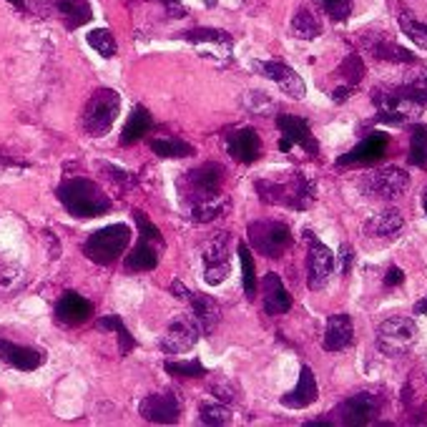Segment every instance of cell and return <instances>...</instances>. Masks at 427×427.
<instances>
[{
	"instance_id": "484cf974",
	"label": "cell",
	"mask_w": 427,
	"mask_h": 427,
	"mask_svg": "<svg viewBox=\"0 0 427 427\" xmlns=\"http://www.w3.org/2000/svg\"><path fill=\"white\" fill-rule=\"evenodd\" d=\"M151 126H153V119H151L149 108L144 106H136L128 116L123 126V133H121V144L123 146H131L136 144L138 138H144V133L151 131Z\"/></svg>"
},
{
	"instance_id": "d590c367",
	"label": "cell",
	"mask_w": 427,
	"mask_h": 427,
	"mask_svg": "<svg viewBox=\"0 0 427 427\" xmlns=\"http://www.w3.org/2000/svg\"><path fill=\"white\" fill-rule=\"evenodd\" d=\"M186 40L191 43H219V45H232V36L226 31H216V28H194V31L183 33Z\"/></svg>"
},
{
	"instance_id": "b9f144b4",
	"label": "cell",
	"mask_w": 427,
	"mask_h": 427,
	"mask_svg": "<svg viewBox=\"0 0 427 427\" xmlns=\"http://www.w3.org/2000/svg\"><path fill=\"white\" fill-rule=\"evenodd\" d=\"M103 169L106 171H111V179L116 183H119V186H133V179L131 176H128V171H123V169H116V166H111V163H106V166H103Z\"/></svg>"
},
{
	"instance_id": "ba28073f",
	"label": "cell",
	"mask_w": 427,
	"mask_h": 427,
	"mask_svg": "<svg viewBox=\"0 0 427 427\" xmlns=\"http://www.w3.org/2000/svg\"><path fill=\"white\" fill-rule=\"evenodd\" d=\"M410 186V176L397 166H389L382 171H372L362 179V191L377 199H397L405 194V188Z\"/></svg>"
},
{
	"instance_id": "d4e9b609",
	"label": "cell",
	"mask_w": 427,
	"mask_h": 427,
	"mask_svg": "<svg viewBox=\"0 0 427 427\" xmlns=\"http://www.w3.org/2000/svg\"><path fill=\"white\" fill-rule=\"evenodd\" d=\"M53 6L61 13V20L66 23L68 31H78L81 25H86L88 20L93 18V10H91L88 0H56Z\"/></svg>"
},
{
	"instance_id": "4dcf8cb0",
	"label": "cell",
	"mask_w": 427,
	"mask_h": 427,
	"mask_svg": "<svg viewBox=\"0 0 427 427\" xmlns=\"http://www.w3.org/2000/svg\"><path fill=\"white\" fill-rule=\"evenodd\" d=\"M98 327L103 329V332H116V337H119V352H121V354H128V352L136 347V339H133V334L128 332V327L121 322L119 314H108V317H100Z\"/></svg>"
},
{
	"instance_id": "681fc988",
	"label": "cell",
	"mask_w": 427,
	"mask_h": 427,
	"mask_svg": "<svg viewBox=\"0 0 427 427\" xmlns=\"http://www.w3.org/2000/svg\"><path fill=\"white\" fill-rule=\"evenodd\" d=\"M8 3H10V6L15 8V10H20V13L28 10V6H25V0H8Z\"/></svg>"
},
{
	"instance_id": "4fadbf2b",
	"label": "cell",
	"mask_w": 427,
	"mask_h": 427,
	"mask_svg": "<svg viewBox=\"0 0 427 427\" xmlns=\"http://www.w3.org/2000/svg\"><path fill=\"white\" fill-rule=\"evenodd\" d=\"M337 412L342 425L359 427L372 422V417L380 412V402H377V397L372 392H357V395H352L350 400L342 402Z\"/></svg>"
},
{
	"instance_id": "f907efd6",
	"label": "cell",
	"mask_w": 427,
	"mask_h": 427,
	"mask_svg": "<svg viewBox=\"0 0 427 427\" xmlns=\"http://www.w3.org/2000/svg\"><path fill=\"white\" fill-rule=\"evenodd\" d=\"M289 149H292V141H287V138L282 136V141H279V151H284V153H287Z\"/></svg>"
},
{
	"instance_id": "bcb514c9",
	"label": "cell",
	"mask_w": 427,
	"mask_h": 427,
	"mask_svg": "<svg viewBox=\"0 0 427 427\" xmlns=\"http://www.w3.org/2000/svg\"><path fill=\"white\" fill-rule=\"evenodd\" d=\"M163 6L169 8V15L171 18H181V15H186V8L179 3V0H161Z\"/></svg>"
},
{
	"instance_id": "9a60e30c",
	"label": "cell",
	"mask_w": 427,
	"mask_h": 427,
	"mask_svg": "<svg viewBox=\"0 0 427 427\" xmlns=\"http://www.w3.org/2000/svg\"><path fill=\"white\" fill-rule=\"evenodd\" d=\"M276 128L282 131V136L292 144H299L301 149L307 151L309 156H317L320 153V144L314 141L312 136V128L304 119L299 116H289V113H282V116H276Z\"/></svg>"
},
{
	"instance_id": "ee69618b",
	"label": "cell",
	"mask_w": 427,
	"mask_h": 427,
	"mask_svg": "<svg viewBox=\"0 0 427 427\" xmlns=\"http://www.w3.org/2000/svg\"><path fill=\"white\" fill-rule=\"evenodd\" d=\"M171 292H174L176 299H183V301H188L191 297H194L191 294V289L181 284V279H174V282H171Z\"/></svg>"
},
{
	"instance_id": "f35d334b",
	"label": "cell",
	"mask_w": 427,
	"mask_h": 427,
	"mask_svg": "<svg viewBox=\"0 0 427 427\" xmlns=\"http://www.w3.org/2000/svg\"><path fill=\"white\" fill-rule=\"evenodd\" d=\"M163 370L174 377H207L209 370L199 359H186V362H163Z\"/></svg>"
},
{
	"instance_id": "5b68a950",
	"label": "cell",
	"mask_w": 427,
	"mask_h": 427,
	"mask_svg": "<svg viewBox=\"0 0 427 427\" xmlns=\"http://www.w3.org/2000/svg\"><path fill=\"white\" fill-rule=\"evenodd\" d=\"M259 199L264 204H276V207L289 209H307L314 199V183L304 179L301 174L294 176L292 183H271V181H257L254 183Z\"/></svg>"
},
{
	"instance_id": "9c48e42d",
	"label": "cell",
	"mask_w": 427,
	"mask_h": 427,
	"mask_svg": "<svg viewBox=\"0 0 427 427\" xmlns=\"http://www.w3.org/2000/svg\"><path fill=\"white\" fill-rule=\"evenodd\" d=\"M307 234V241H309V254H307V284L309 289H324L329 276L334 274V254L322 244L320 239L314 237L312 232H304Z\"/></svg>"
},
{
	"instance_id": "30bf717a",
	"label": "cell",
	"mask_w": 427,
	"mask_h": 427,
	"mask_svg": "<svg viewBox=\"0 0 427 427\" xmlns=\"http://www.w3.org/2000/svg\"><path fill=\"white\" fill-rule=\"evenodd\" d=\"M229 276V234L221 232L209 239L204 246V279L211 287H219Z\"/></svg>"
},
{
	"instance_id": "7dc6e473",
	"label": "cell",
	"mask_w": 427,
	"mask_h": 427,
	"mask_svg": "<svg viewBox=\"0 0 427 427\" xmlns=\"http://www.w3.org/2000/svg\"><path fill=\"white\" fill-rule=\"evenodd\" d=\"M352 93V86H342V88H334V93H332V100L334 103H345L347 98H350Z\"/></svg>"
},
{
	"instance_id": "83f0119b",
	"label": "cell",
	"mask_w": 427,
	"mask_h": 427,
	"mask_svg": "<svg viewBox=\"0 0 427 427\" xmlns=\"http://www.w3.org/2000/svg\"><path fill=\"white\" fill-rule=\"evenodd\" d=\"M151 151L161 158H183V156H194V146L181 141V138L166 136V138H153L151 141Z\"/></svg>"
},
{
	"instance_id": "5bb4252c",
	"label": "cell",
	"mask_w": 427,
	"mask_h": 427,
	"mask_svg": "<svg viewBox=\"0 0 427 427\" xmlns=\"http://www.w3.org/2000/svg\"><path fill=\"white\" fill-rule=\"evenodd\" d=\"M226 149H229V156L234 161L254 163L259 158V151H262V141H259V133L254 128L244 126V128L226 133Z\"/></svg>"
},
{
	"instance_id": "f6af8a7d",
	"label": "cell",
	"mask_w": 427,
	"mask_h": 427,
	"mask_svg": "<svg viewBox=\"0 0 427 427\" xmlns=\"http://www.w3.org/2000/svg\"><path fill=\"white\" fill-rule=\"evenodd\" d=\"M339 259H342V274H350V269H352V249H350V244L339 246Z\"/></svg>"
},
{
	"instance_id": "c3c4849f",
	"label": "cell",
	"mask_w": 427,
	"mask_h": 427,
	"mask_svg": "<svg viewBox=\"0 0 427 427\" xmlns=\"http://www.w3.org/2000/svg\"><path fill=\"white\" fill-rule=\"evenodd\" d=\"M414 314H427V297L420 301H414Z\"/></svg>"
},
{
	"instance_id": "52a82bcc",
	"label": "cell",
	"mask_w": 427,
	"mask_h": 427,
	"mask_svg": "<svg viewBox=\"0 0 427 427\" xmlns=\"http://www.w3.org/2000/svg\"><path fill=\"white\" fill-rule=\"evenodd\" d=\"M417 339V324L410 317H389L380 324L377 345L387 357H402Z\"/></svg>"
},
{
	"instance_id": "d6986e66",
	"label": "cell",
	"mask_w": 427,
	"mask_h": 427,
	"mask_svg": "<svg viewBox=\"0 0 427 427\" xmlns=\"http://www.w3.org/2000/svg\"><path fill=\"white\" fill-rule=\"evenodd\" d=\"M354 342V324H352L350 314H332L327 320L324 339H322V347L327 352H342Z\"/></svg>"
},
{
	"instance_id": "836d02e7",
	"label": "cell",
	"mask_w": 427,
	"mask_h": 427,
	"mask_svg": "<svg viewBox=\"0 0 427 427\" xmlns=\"http://www.w3.org/2000/svg\"><path fill=\"white\" fill-rule=\"evenodd\" d=\"M199 422L201 425H229L232 422V412L226 405H219V402H204L199 407Z\"/></svg>"
},
{
	"instance_id": "3957f363",
	"label": "cell",
	"mask_w": 427,
	"mask_h": 427,
	"mask_svg": "<svg viewBox=\"0 0 427 427\" xmlns=\"http://www.w3.org/2000/svg\"><path fill=\"white\" fill-rule=\"evenodd\" d=\"M221 179H224V169L219 163H204L199 169L186 171L179 186H181V196L188 201V207H199V204H207V201L219 199L221 191Z\"/></svg>"
},
{
	"instance_id": "277c9868",
	"label": "cell",
	"mask_w": 427,
	"mask_h": 427,
	"mask_svg": "<svg viewBox=\"0 0 427 427\" xmlns=\"http://www.w3.org/2000/svg\"><path fill=\"white\" fill-rule=\"evenodd\" d=\"M121 113V96L113 88H100L88 98L86 108H83V128L88 136H106L111 131L113 121L119 119Z\"/></svg>"
},
{
	"instance_id": "8992f818",
	"label": "cell",
	"mask_w": 427,
	"mask_h": 427,
	"mask_svg": "<svg viewBox=\"0 0 427 427\" xmlns=\"http://www.w3.org/2000/svg\"><path fill=\"white\" fill-rule=\"evenodd\" d=\"M249 241L251 246L264 254V257L276 259L282 257L284 251L292 244V232L284 221H251L249 224Z\"/></svg>"
},
{
	"instance_id": "ac0fdd59",
	"label": "cell",
	"mask_w": 427,
	"mask_h": 427,
	"mask_svg": "<svg viewBox=\"0 0 427 427\" xmlns=\"http://www.w3.org/2000/svg\"><path fill=\"white\" fill-rule=\"evenodd\" d=\"M387 144H389V136L387 133H372L357 144L352 151H347L345 156H339L337 163L339 166H350V163H375L387 153Z\"/></svg>"
},
{
	"instance_id": "6da1fadb",
	"label": "cell",
	"mask_w": 427,
	"mask_h": 427,
	"mask_svg": "<svg viewBox=\"0 0 427 427\" xmlns=\"http://www.w3.org/2000/svg\"><path fill=\"white\" fill-rule=\"evenodd\" d=\"M58 201L78 219H93L111 209V199L91 179H66L58 186Z\"/></svg>"
},
{
	"instance_id": "7c38bea8",
	"label": "cell",
	"mask_w": 427,
	"mask_h": 427,
	"mask_svg": "<svg viewBox=\"0 0 427 427\" xmlns=\"http://www.w3.org/2000/svg\"><path fill=\"white\" fill-rule=\"evenodd\" d=\"M254 68H257L264 78L274 81L276 86L282 88L284 93L289 96V98L301 100V98H304V93H307V86H304V81H301V75L297 73L292 66H287V63H282V61H259V63H254Z\"/></svg>"
},
{
	"instance_id": "e575fe53",
	"label": "cell",
	"mask_w": 427,
	"mask_h": 427,
	"mask_svg": "<svg viewBox=\"0 0 427 427\" xmlns=\"http://www.w3.org/2000/svg\"><path fill=\"white\" fill-rule=\"evenodd\" d=\"M88 45L96 50V53H100L103 58H113L116 56V38H113L111 31H106V28H96V31H91L86 36Z\"/></svg>"
},
{
	"instance_id": "8fae6325",
	"label": "cell",
	"mask_w": 427,
	"mask_h": 427,
	"mask_svg": "<svg viewBox=\"0 0 427 427\" xmlns=\"http://www.w3.org/2000/svg\"><path fill=\"white\" fill-rule=\"evenodd\" d=\"M138 412L144 420L153 422V425H174L181 414V402L174 392H153L141 400Z\"/></svg>"
},
{
	"instance_id": "8d00e7d4",
	"label": "cell",
	"mask_w": 427,
	"mask_h": 427,
	"mask_svg": "<svg viewBox=\"0 0 427 427\" xmlns=\"http://www.w3.org/2000/svg\"><path fill=\"white\" fill-rule=\"evenodd\" d=\"M337 73L345 78L347 86L354 88L364 78V63H362V58H359L357 53H350V56L342 61V66L337 68Z\"/></svg>"
},
{
	"instance_id": "1f68e13d",
	"label": "cell",
	"mask_w": 427,
	"mask_h": 427,
	"mask_svg": "<svg viewBox=\"0 0 427 427\" xmlns=\"http://www.w3.org/2000/svg\"><path fill=\"white\" fill-rule=\"evenodd\" d=\"M292 33L297 38H301V40H314V38H320L322 25L307 8H301V10L294 13V18H292Z\"/></svg>"
},
{
	"instance_id": "60d3db41",
	"label": "cell",
	"mask_w": 427,
	"mask_h": 427,
	"mask_svg": "<svg viewBox=\"0 0 427 427\" xmlns=\"http://www.w3.org/2000/svg\"><path fill=\"white\" fill-rule=\"evenodd\" d=\"M133 219H136L138 229H141V239H146V241H161V232L151 224V219L144 211H138L136 209V211H133Z\"/></svg>"
},
{
	"instance_id": "e0dca14e",
	"label": "cell",
	"mask_w": 427,
	"mask_h": 427,
	"mask_svg": "<svg viewBox=\"0 0 427 427\" xmlns=\"http://www.w3.org/2000/svg\"><path fill=\"white\" fill-rule=\"evenodd\" d=\"M199 327L188 320H179L171 322L166 334L161 339V350L169 352V354H181V352H188L191 347L199 342Z\"/></svg>"
},
{
	"instance_id": "ffe728a7",
	"label": "cell",
	"mask_w": 427,
	"mask_h": 427,
	"mask_svg": "<svg viewBox=\"0 0 427 427\" xmlns=\"http://www.w3.org/2000/svg\"><path fill=\"white\" fill-rule=\"evenodd\" d=\"M317 397H320V387H317L312 367H309V364H301L299 382H297V387L292 389V392H287V395L282 397V405L289 410H304V407H309L312 402H317Z\"/></svg>"
},
{
	"instance_id": "ab89813d",
	"label": "cell",
	"mask_w": 427,
	"mask_h": 427,
	"mask_svg": "<svg viewBox=\"0 0 427 427\" xmlns=\"http://www.w3.org/2000/svg\"><path fill=\"white\" fill-rule=\"evenodd\" d=\"M332 20H347L352 13V0H317Z\"/></svg>"
},
{
	"instance_id": "d6a6232c",
	"label": "cell",
	"mask_w": 427,
	"mask_h": 427,
	"mask_svg": "<svg viewBox=\"0 0 427 427\" xmlns=\"http://www.w3.org/2000/svg\"><path fill=\"white\" fill-rule=\"evenodd\" d=\"M239 259H241V287L249 299L257 294V269H254V257L246 244H239Z\"/></svg>"
},
{
	"instance_id": "cb8c5ba5",
	"label": "cell",
	"mask_w": 427,
	"mask_h": 427,
	"mask_svg": "<svg viewBox=\"0 0 427 427\" xmlns=\"http://www.w3.org/2000/svg\"><path fill=\"white\" fill-rule=\"evenodd\" d=\"M402 226H405V219L397 209H387V211L377 214L372 216L367 224H364V234L367 237H375V239H395L400 237Z\"/></svg>"
},
{
	"instance_id": "7bdbcfd3",
	"label": "cell",
	"mask_w": 427,
	"mask_h": 427,
	"mask_svg": "<svg viewBox=\"0 0 427 427\" xmlns=\"http://www.w3.org/2000/svg\"><path fill=\"white\" fill-rule=\"evenodd\" d=\"M402 282H405V274H402L400 267H389L387 274H384V287H397Z\"/></svg>"
},
{
	"instance_id": "74e56055",
	"label": "cell",
	"mask_w": 427,
	"mask_h": 427,
	"mask_svg": "<svg viewBox=\"0 0 427 427\" xmlns=\"http://www.w3.org/2000/svg\"><path fill=\"white\" fill-rule=\"evenodd\" d=\"M400 28H402V33L410 38V40H414V45L427 48V23L414 20L410 13H402V15H400Z\"/></svg>"
},
{
	"instance_id": "4316f807",
	"label": "cell",
	"mask_w": 427,
	"mask_h": 427,
	"mask_svg": "<svg viewBox=\"0 0 427 427\" xmlns=\"http://www.w3.org/2000/svg\"><path fill=\"white\" fill-rule=\"evenodd\" d=\"M364 43H367V48L372 50V56L375 58H382V61H392V63H417L414 53H410L407 48H402V45H397V43L382 40V38H377V40L364 38Z\"/></svg>"
},
{
	"instance_id": "44dd1931",
	"label": "cell",
	"mask_w": 427,
	"mask_h": 427,
	"mask_svg": "<svg viewBox=\"0 0 427 427\" xmlns=\"http://www.w3.org/2000/svg\"><path fill=\"white\" fill-rule=\"evenodd\" d=\"M93 314V304L88 299H83L81 294L75 292H66L61 299L56 301V320L63 322V324H83L86 320H91Z\"/></svg>"
},
{
	"instance_id": "7402d4cb",
	"label": "cell",
	"mask_w": 427,
	"mask_h": 427,
	"mask_svg": "<svg viewBox=\"0 0 427 427\" xmlns=\"http://www.w3.org/2000/svg\"><path fill=\"white\" fill-rule=\"evenodd\" d=\"M264 312L276 317V314H287L292 309V294L287 292L284 282L279 279V274L269 271L264 276Z\"/></svg>"
},
{
	"instance_id": "603a6c76",
	"label": "cell",
	"mask_w": 427,
	"mask_h": 427,
	"mask_svg": "<svg viewBox=\"0 0 427 427\" xmlns=\"http://www.w3.org/2000/svg\"><path fill=\"white\" fill-rule=\"evenodd\" d=\"M191 307H194V324L199 327L201 334H211L221 320V309L216 304V299L207 294H194L191 297Z\"/></svg>"
},
{
	"instance_id": "816d5d0a",
	"label": "cell",
	"mask_w": 427,
	"mask_h": 427,
	"mask_svg": "<svg viewBox=\"0 0 427 427\" xmlns=\"http://www.w3.org/2000/svg\"><path fill=\"white\" fill-rule=\"evenodd\" d=\"M422 209H425V214H427V186H425V191H422Z\"/></svg>"
},
{
	"instance_id": "7a4b0ae2",
	"label": "cell",
	"mask_w": 427,
	"mask_h": 427,
	"mask_svg": "<svg viewBox=\"0 0 427 427\" xmlns=\"http://www.w3.org/2000/svg\"><path fill=\"white\" fill-rule=\"evenodd\" d=\"M131 241V229L126 224H108L103 229H96L86 239L83 251L93 264H113L123 257L126 246Z\"/></svg>"
},
{
	"instance_id": "f546056e",
	"label": "cell",
	"mask_w": 427,
	"mask_h": 427,
	"mask_svg": "<svg viewBox=\"0 0 427 427\" xmlns=\"http://www.w3.org/2000/svg\"><path fill=\"white\" fill-rule=\"evenodd\" d=\"M407 161L417 169H427V126L414 123L410 128V156Z\"/></svg>"
},
{
	"instance_id": "f1b7e54d",
	"label": "cell",
	"mask_w": 427,
	"mask_h": 427,
	"mask_svg": "<svg viewBox=\"0 0 427 427\" xmlns=\"http://www.w3.org/2000/svg\"><path fill=\"white\" fill-rule=\"evenodd\" d=\"M156 264H158V254L146 239H141L136 249L126 257V267L131 271H151V269H156Z\"/></svg>"
},
{
	"instance_id": "2e32d148",
	"label": "cell",
	"mask_w": 427,
	"mask_h": 427,
	"mask_svg": "<svg viewBox=\"0 0 427 427\" xmlns=\"http://www.w3.org/2000/svg\"><path fill=\"white\" fill-rule=\"evenodd\" d=\"M0 359L8 362L10 367H15V370L36 372L45 362V352L33 350V347L25 345H15L10 339H0Z\"/></svg>"
}]
</instances>
